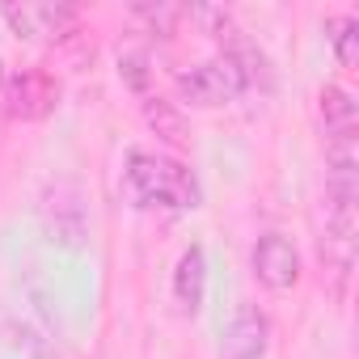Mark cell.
Masks as SVG:
<instances>
[{
  "instance_id": "cell-6",
  "label": "cell",
  "mask_w": 359,
  "mask_h": 359,
  "mask_svg": "<svg viewBox=\"0 0 359 359\" xmlns=\"http://www.w3.org/2000/svg\"><path fill=\"white\" fill-rule=\"evenodd\" d=\"M5 22L13 26L18 39H51V34H64V26H72V9L64 5H51V0H13L5 5Z\"/></svg>"
},
{
  "instance_id": "cell-1",
  "label": "cell",
  "mask_w": 359,
  "mask_h": 359,
  "mask_svg": "<svg viewBox=\"0 0 359 359\" xmlns=\"http://www.w3.org/2000/svg\"><path fill=\"white\" fill-rule=\"evenodd\" d=\"M123 191L135 208H165V212H187L199 208V182L195 173L156 152H131L123 169Z\"/></svg>"
},
{
  "instance_id": "cell-7",
  "label": "cell",
  "mask_w": 359,
  "mask_h": 359,
  "mask_svg": "<svg viewBox=\"0 0 359 359\" xmlns=\"http://www.w3.org/2000/svg\"><path fill=\"white\" fill-rule=\"evenodd\" d=\"M266 338H271L266 317H262L254 304H245V309H237V317H233L229 330H224L220 359H262V355H266Z\"/></svg>"
},
{
  "instance_id": "cell-5",
  "label": "cell",
  "mask_w": 359,
  "mask_h": 359,
  "mask_svg": "<svg viewBox=\"0 0 359 359\" xmlns=\"http://www.w3.org/2000/svg\"><path fill=\"white\" fill-rule=\"evenodd\" d=\"M254 275L271 292L296 287V279H300V254H296V245L287 237H279V233L258 237V245H254Z\"/></svg>"
},
{
  "instance_id": "cell-12",
  "label": "cell",
  "mask_w": 359,
  "mask_h": 359,
  "mask_svg": "<svg viewBox=\"0 0 359 359\" xmlns=\"http://www.w3.org/2000/svg\"><path fill=\"white\" fill-rule=\"evenodd\" d=\"M131 13L140 22H148V30L161 34V39H169L177 30V22L187 18V9H177V5H131Z\"/></svg>"
},
{
  "instance_id": "cell-4",
  "label": "cell",
  "mask_w": 359,
  "mask_h": 359,
  "mask_svg": "<svg viewBox=\"0 0 359 359\" xmlns=\"http://www.w3.org/2000/svg\"><path fill=\"white\" fill-rule=\"evenodd\" d=\"M43 224H47L51 241H60L68 250L85 245V237H89V212H85V199H81L76 182L47 187V195H43Z\"/></svg>"
},
{
  "instance_id": "cell-11",
  "label": "cell",
  "mask_w": 359,
  "mask_h": 359,
  "mask_svg": "<svg viewBox=\"0 0 359 359\" xmlns=\"http://www.w3.org/2000/svg\"><path fill=\"white\" fill-rule=\"evenodd\" d=\"M325 30H330L334 51H338V64H342V68H351V64L359 60V22H355L351 13H342V18H330V22H325Z\"/></svg>"
},
{
  "instance_id": "cell-3",
  "label": "cell",
  "mask_w": 359,
  "mask_h": 359,
  "mask_svg": "<svg viewBox=\"0 0 359 359\" xmlns=\"http://www.w3.org/2000/svg\"><path fill=\"white\" fill-rule=\"evenodd\" d=\"M55 97H60V81L43 68H22L0 85V110L9 118H22V123L43 118L55 106Z\"/></svg>"
},
{
  "instance_id": "cell-2",
  "label": "cell",
  "mask_w": 359,
  "mask_h": 359,
  "mask_svg": "<svg viewBox=\"0 0 359 359\" xmlns=\"http://www.w3.org/2000/svg\"><path fill=\"white\" fill-rule=\"evenodd\" d=\"M177 93L182 102L199 106V110H212V106H229L245 93V81L241 72L233 68V60H208V64H195L187 72H177Z\"/></svg>"
},
{
  "instance_id": "cell-13",
  "label": "cell",
  "mask_w": 359,
  "mask_h": 359,
  "mask_svg": "<svg viewBox=\"0 0 359 359\" xmlns=\"http://www.w3.org/2000/svg\"><path fill=\"white\" fill-rule=\"evenodd\" d=\"M5 334H9V346L26 351L30 359H47V338H39L26 321H9V325H5Z\"/></svg>"
},
{
  "instance_id": "cell-8",
  "label": "cell",
  "mask_w": 359,
  "mask_h": 359,
  "mask_svg": "<svg viewBox=\"0 0 359 359\" xmlns=\"http://www.w3.org/2000/svg\"><path fill=\"white\" fill-rule=\"evenodd\" d=\"M317 114H321V127H325V140H330V144H355L359 110H355V102H351L346 89L325 85V89L317 93Z\"/></svg>"
},
{
  "instance_id": "cell-10",
  "label": "cell",
  "mask_w": 359,
  "mask_h": 359,
  "mask_svg": "<svg viewBox=\"0 0 359 359\" xmlns=\"http://www.w3.org/2000/svg\"><path fill=\"white\" fill-rule=\"evenodd\" d=\"M144 118H148V127H152L161 140H169V144H182V140H187V118H182V110H177L173 102L148 97V102H144Z\"/></svg>"
},
{
  "instance_id": "cell-9",
  "label": "cell",
  "mask_w": 359,
  "mask_h": 359,
  "mask_svg": "<svg viewBox=\"0 0 359 359\" xmlns=\"http://www.w3.org/2000/svg\"><path fill=\"white\" fill-rule=\"evenodd\" d=\"M203 287H208V258H203L199 245H191L182 258H177V271H173V296L182 304V313H199Z\"/></svg>"
},
{
  "instance_id": "cell-14",
  "label": "cell",
  "mask_w": 359,
  "mask_h": 359,
  "mask_svg": "<svg viewBox=\"0 0 359 359\" xmlns=\"http://www.w3.org/2000/svg\"><path fill=\"white\" fill-rule=\"evenodd\" d=\"M118 72H123V81H127L131 89H144V85H148V60H144L140 51L123 55V60H118Z\"/></svg>"
}]
</instances>
